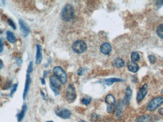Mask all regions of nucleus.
<instances>
[{"mask_svg":"<svg viewBox=\"0 0 163 122\" xmlns=\"http://www.w3.org/2000/svg\"><path fill=\"white\" fill-rule=\"evenodd\" d=\"M74 10L73 6L67 4L62 9L61 16L62 19L65 22H69L73 19L74 15Z\"/></svg>","mask_w":163,"mask_h":122,"instance_id":"nucleus-1","label":"nucleus"},{"mask_svg":"<svg viewBox=\"0 0 163 122\" xmlns=\"http://www.w3.org/2000/svg\"><path fill=\"white\" fill-rule=\"evenodd\" d=\"M54 76H55L60 81L61 84L65 85L67 82V74L65 71L61 67L55 66L53 70Z\"/></svg>","mask_w":163,"mask_h":122,"instance_id":"nucleus-2","label":"nucleus"},{"mask_svg":"<svg viewBox=\"0 0 163 122\" xmlns=\"http://www.w3.org/2000/svg\"><path fill=\"white\" fill-rule=\"evenodd\" d=\"M50 87L54 92L55 95L57 96L60 93L61 85L60 81L59 79L55 76H51L50 78Z\"/></svg>","mask_w":163,"mask_h":122,"instance_id":"nucleus-3","label":"nucleus"},{"mask_svg":"<svg viewBox=\"0 0 163 122\" xmlns=\"http://www.w3.org/2000/svg\"><path fill=\"white\" fill-rule=\"evenodd\" d=\"M105 102L106 104V111L109 114L114 112L115 108L116 101L114 95L109 94L105 98Z\"/></svg>","mask_w":163,"mask_h":122,"instance_id":"nucleus-4","label":"nucleus"},{"mask_svg":"<svg viewBox=\"0 0 163 122\" xmlns=\"http://www.w3.org/2000/svg\"><path fill=\"white\" fill-rule=\"evenodd\" d=\"M163 104V97L159 96L155 98L148 103L147 106V110L154 111Z\"/></svg>","mask_w":163,"mask_h":122,"instance_id":"nucleus-5","label":"nucleus"},{"mask_svg":"<svg viewBox=\"0 0 163 122\" xmlns=\"http://www.w3.org/2000/svg\"><path fill=\"white\" fill-rule=\"evenodd\" d=\"M76 88L73 84L69 85L66 92V97L67 101L69 103H73L76 98Z\"/></svg>","mask_w":163,"mask_h":122,"instance_id":"nucleus-6","label":"nucleus"},{"mask_svg":"<svg viewBox=\"0 0 163 122\" xmlns=\"http://www.w3.org/2000/svg\"><path fill=\"white\" fill-rule=\"evenodd\" d=\"M72 48L73 51L77 54H82L86 51L87 45L82 40H78L73 44Z\"/></svg>","mask_w":163,"mask_h":122,"instance_id":"nucleus-7","label":"nucleus"},{"mask_svg":"<svg viewBox=\"0 0 163 122\" xmlns=\"http://www.w3.org/2000/svg\"><path fill=\"white\" fill-rule=\"evenodd\" d=\"M55 113L57 117L63 119H69L71 117L70 111L65 108H57L55 110Z\"/></svg>","mask_w":163,"mask_h":122,"instance_id":"nucleus-8","label":"nucleus"},{"mask_svg":"<svg viewBox=\"0 0 163 122\" xmlns=\"http://www.w3.org/2000/svg\"><path fill=\"white\" fill-rule=\"evenodd\" d=\"M148 92V86L147 84H145L143 85L141 89L137 93L136 99L138 102L142 101L145 98Z\"/></svg>","mask_w":163,"mask_h":122,"instance_id":"nucleus-9","label":"nucleus"},{"mask_svg":"<svg viewBox=\"0 0 163 122\" xmlns=\"http://www.w3.org/2000/svg\"><path fill=\"white\" fill-rule=\"evenodd\" d=\"M19 23L20 26V29H21L22 35L23 36V37L27 36L29 35L30 32L29 27H28L27 25L22 20H19Z\"/></svg>","mask_w":163,"mask_h":122,"instance_id":"nucleus-10","label":"nucleus"},{"mask_svg":"<svg viewBox=\"0 0 163 122\" xmlns=\"http://www.w3.org/2000/svg\"><path fill=\"white\" fill-rule=\"evenodd\" d=\"M43 59L42 54V47L40 44L36 45V55L35 57V63L37 65H40Z\"/></svg>","mask_w":163,"mask_h":122,"instance_id":"nucleus-11","label":"nucleus"},{"mask_svg":"<svg viewBox=\"0 0 163 122\" xmlns=\"http://www.w3.org/2000/svg\"><path fill=\"white\" fill-rule=\"evenodd\" d=\"M123 105L124 102L123 99H120L118 100V103L117 104L116 106V110H115V114L116 116L118 117H121L123 114Z\"/></svg>","mask_w":163,"mask_h":122,"instance_id":"nucleus-12","label":"nucleus"},{"mask_svg":"<svg viewBox=\"0 0 163 122\" xmlns=\"http://www.w3.org/2000/svg\"><path fill=\"white\" fill-rule=\"evenodd\" d=\"M112 46L108 43H104L101 45L100 51L104 55H108L112 51Z\"/></svg>","mask_w":163,"mask_h":122,"instance_id":"nucleus-13","label":"nucleus"},{"mask_svg":"<svg viewBox=\"0 0 163 122\" xmlns=\"http://www.w3.org/2000/svg\"><path fill=\"white\" fill-rule=\"evenodd\" d=\"M132 96V91L130 87H128L125 91V99L123 100L124 104L126 106H128L130 103L131 99Z\"/></svg>","mask_w":163,"mask_h":122,"instance_id":"nucleus-14","label":"nucleus"},{"mask_svg":"<svg viewBox=\"0 0 163 122\" xmlns=\"http://www.w3.org/2000/svg\"><path fill=\"white\" fill-rule=\"evenodd\" d=\"M31 82V79L30 74H27V76H26V82H25V89H24V92H23V100L25 99L26 96H27V95L28 93V91H29V88H30Z\"/></svg>","mask_w":163,"mask_h":122,"instance_id":"nucleus-15","label":"nucleus"},{"mask_svg":"<svg viewBox=\"0 0 163 122\" xmlns=\"http://www.w3.org/2000/svg\"><path fill=\"white\" fill-rule=\"evenodd\" d=\"M155 118L151 115H142L136 118V122H152Z\"/></svg>","mask_w":163,"mask_h":122,"instance_id":"nucleus-16","label":"nucleus"},{"mask_svg":"<svg viewBox=\"0 0 163 122\" xmlns=\"http://www.w3.org/2000/svg\"><path fill=\"white\" fill-rule=\"evenodd\" d=\"M127 67L129 71L133 73H136L139 68L138 65L132 62H128L127 64Z\"/></svg>","mask_w":163,"mask_h":122,"instance_id":"nucleus-17","label":"nucleus"},{"mask_svg":"<svg viewBox=\"0 0 163 122\" xmlns=\"http://www.w3.org/2000/svg\"><path fill=\"white\" fill-rule=\"evenodd\" d=\"M27 108V106L26 104H24L22 107V110L20 113L17 115V121L18 122H20L22 121V120L23 119V117H25V114L26 112V110Z\"/></svg>","mask_w":163,"mask_h":122,"instance_id":"nucleus-18","label":"nucleus"},{"mask_svg":"<svg viewBox=\"0 0 163 122\" xmlns=\"http://www.w3.org/2000/svg\"><path fill=\"white\" fill-rule=\"evenodd\" d=\"M123 80L119 78H110L108 79H106L104 80V82L106 85L109 86L114 84V82H123Z\"/></svg>","mask_w":163,"mask_h":122,"instance_id":"nucleus-19","label":"nucleus"},{"mask_svg":"<svg viewBox=\"0 0 163 122\" xmlns=\"http://www.w3.org/2000/svg\"><path fill=\"white\" fill-rule=\"evenodd\" d=\"M113 65L117 68H121L125 66V61L122 58H118L114 61Z\"/></svg>","mask_w":163,"mask_h":122,"instance_id":"nucleus-20","label":"nucleus"},{"mask_svg":"<svg viewBox=\"0 0 163 122\" xmlns=\"http://www.w3.org/2000/svg\"><path fill=\"white\" fill-rule=\"evenodd\" d=\"M6 39L11 44H14L16 41V38L14 33L10 31L6 32Z\"/></svg>","mask_w":163,"mask_h":122,"instance_id":"nucleus-21","label":"nucleus"},{"mask_svg":"<svg viewBox=\"0 0 163 122\" xmlns=\"http://www.w3.org/2000/svg\"><path fill=\"white\" fill-rule=\"evenodd\" d=\"M140 59V55L138 52H134L131 54V62L133 63L137 62Z\"/></svg>","mask_w":163,"mask_h":122,"instance_id":"nucleus-22","label":"nucleus"},{"mask_svg":"<svg viewBox=\"0 0 163 122\" xmlns=\"http://www.w3.org/2000/svg\"><path fill=\"white\" fill-rule=\"evenodd\" d=\"M156 33L161 38L163 39V24L159 25L156 29Z\"/></svg>","mask_w":163,"mask_h":122,"instance_id":"nucleus-23","label":"nucleus"},{"mask_svg":"<svg viewBox=\"0 0 163 122\" xmlns=\"http://www.w3.org/2000/svg\"><path fill=\"white\" fill-rule=\"evenodd\" d=\"M88 70V68L86 67H81L77 71V74L79 76H83L87 72Z\"/></svg>","mask_w":163,"mask_h":122,"instance_id":"nucleus-24","label":"nucleus"},{"mask_svg":"<svg viewBox=\"0 0 163 122\" xmlns=\"http://www.w3.org/2000/svg\"><path fill=\"white\" fill-rule=\"evenodd\" d=\"M91 120L93 122H98L101 120V117L98 114H93L91 116Z\"/></svg>","mask_w":163,"mask_h":122,"instance_id":"nucleus-25","label":"nucleus"},{"mask_svg":"<svg viewBox=\"0 0 163 122\" xmlns=\"http://www.w3.org/2000/svg\"><path fill=\"white\" fill-rule=\"evenodd\" d=\"M91 101H92V100L90 98H83L82 100V103L83 104L85 105V106H88L90 104Z\"/></svg>","mask_w":163,"mask_h":122,"instance_id":"nucleus-26","label":"nucleus"},{"mask_svg":"<svg viewBox=\"0 0 163 122\" xmlns=\"http://www.w3.org/2000/svg\"><path fill=\"white\" fill-rule=\"evenodd\" d=\"M18 84H14V85H12L11 88V93H10V96L12 97V95H14V93L16 92L17 88L18 87Z\"/></svg>","mask_w":163,"mask_h":122,"instance_id":"nucleus-27","label":"nucleus"},{"mask_svg":"<svg viewBox=\"0 0 163 122\" xmlns=\"http://www.w3.org/2000/svg\"><path fill=\"white\" fill-rule=\"evenodd\" d=\"M148 59H149V61L150 63L153 65V64H154L155 62V61H156V58L153 55H149L148 56Z\"/></svg>","mask_w":163,"mask_h":122,"instance_id":"nucleus-28","label":"nucleus"},{"mask_svg":"<svg viewBox=\"0 0 163 122\" xmlns=\"http://www.w3.org/2000/svg\"><path fill=\"white\" fill-rule=\"evenodd\" d=\"M7 22H8L9 25L12 28V29H14V30H15V29H16L15 23H14L12 20H11V19H8Z\"/></svg>","mask_w":163,"mask_h":122,"instance_id":"nucleus-29","label":"nucleus"},{"mask_svg":"<svg viewBox=\"0 0 163 122\" xmlns=\"http://www.w3.org/2000/svg\"><path fill=\"white\" fill-rule=\"evenodd\" d=\"M33 71V62H31L29 63V66L28 67L27 69V74H29L32 73Z\"/></svg>","mask_w":163,"mask_h":122,"instance_id":"nucleus-30","label":"nucleus"},{"mask_svg":"<svg viewBox=\"0 0 163 122\" xmlns=\"http://www.w3.org/2000/svg\"><path fill=\"white\" fill-rule=\"evenodd\" d=\"M156 4L158 5V8H160V7H162L163 5V1H156Z\"/></svg>","mask_w":163,"mask_h":122,"instance_id":"nucleus-31","label":"nucleus"},{"mask_svg":"<svg viewBox=\"0 0 163 122\" xmlns=\"http://www.w3.org/2000/svg\"><path fill=\"white\" fill-rule=\"evenodd\" d=\"M3 44L2 40L0 39V53L3 52Z\"/></svg>","mask_w":163,"mask_h":122,"instance_id":"nucleus-32","label":"nucleus"},{"mask_svg":"<svg viewBox=\"0 0 163 122\" xmlns=\"http://www.w3.org/2000/svg\"><path fill=\"white\" fill-rule=\"evenodd\" d=\"M15 60H16V62H17V63H18V65H21L22 63V59H19V58H15Z\"/></svg>","mask_w":163,"mask_h":122,"instance_id":"nucleus-33","label":"nucleus"},{"mask_svg":"<svg viewBox=\"0 0 163 122\" xmlns=\"http://www.w3.org/2000/svg\"><path fill=\"white\" fill-rule=\"evenodd\" d=\"M40 93H41V95L42 97L43 98V99L44 100H45L46 99V96H45V93H44L43 91H41L40 92Z\"/></svg>","mask_w":163,"mask_h":122,"instance_id":"nucleus-34","label":"nucleus"},{"mask_svg":"<svg viewBox=\"0 0 163 122\" xmlns=\"http://www.w3.org/2000/svg\"><path fill=\"white\" fill-rule=\"evenodd\" d=\"M3 67V63L1 59H0V70H1Z\"/></svg>","mask_w":163,"mask_h":122,"instance_id":"nucleus-35","label":"nucleus"},{"mask_svg":"<svg viewBox=\"0 0 163 122\" xmlns=\"http://www.w3.org/2000/svg\"><path fill=\"white\" fill-rule=\"evenodd\" d=\"M158 112H159V114L161 115H163V108L159 109Z\"/></svg>","mask_w":163,"mask_h":122,"instance_id":"nucleus-36","label":"nucleus"},{"mask_svg":"<svg viewBox=\"0 0 163 122\" xmlns=\"http://www.w3.org/2000/svg\"><path fill=\"white\" fill-rule=\"evenodd\" d=\"M41 81L42 84V85H45V79H44V78H41Z\"/></svg>","mask_w":163,"mask_h":122,"instance_id":"nucleus-37","label":"nucleus"},{"mask_svg":"<svg viewBox=\"0 0 163 122\" xmlns=\"http://www.w3.org/2000/svg\"><path fill=\"white\" fill-rule=\"evenodd\" d=\"M48 74V72L47 71H45L44 72V74H43V76H44V78L46 77V76H47V74Z\"/></svg>","mask_w":163,"mask_h":122,"instance_id":"nucleus-38","label":"nucleus"},{"mask_svg":"<svg viewBox=\"0 0 163 122\" xmlns=\"http://www.w3.org/2000/svg\"><path fill=\"white\" fill-rule=\"evenodd\" d=\"M80 122H87V121H84V120H81V121H80Z\"/></svg>","mask_w":163,"mask_h":122,"instance_id":"nucleus-39","label":"nucleus"},{"mask_svg":"<svg viewBox=\"0 0 163 122\" xmlns=\"http://www.w3.org/2000/svg\"><path fill=\"white\" fill-rule=\"evenodd\" d=\"M54 122V121H46V122Z\"/></svg>","mask_w":163,"mask_h":122,"instance_id":"nucleus-40","label":"nucleus"}]
</instances>
